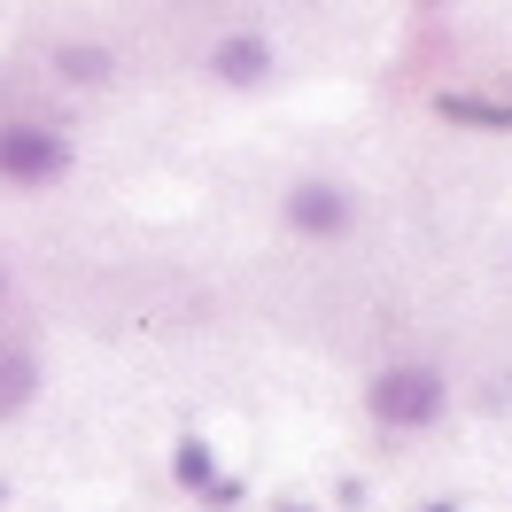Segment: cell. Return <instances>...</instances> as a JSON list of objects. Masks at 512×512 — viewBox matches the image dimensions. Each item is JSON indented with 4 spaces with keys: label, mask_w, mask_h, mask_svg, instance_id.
<instances>
[{
    "label": "cell",
    "mask_w": 512,
    "mask_h": 512,
    "mask_svg": "<svg viewBox=\"0 0 512 512\" xmlns=\"http://www.w3.org/2000/svg\"><path fill=\"white\" fill-rule=\"evenodd\" d=\"M0 505H8V481H0Z\"/></svg>",
    "instance_id": "11"
},
{
    "label": "cell",
    "mask_w": 512,
    "mask_h": 512,
    "mask_svg": "<svg viewBox=\"0 0 512 512\" xmlns=\"http://www.w3.org/2000/svg\"><path fill=\"white\" fill-rule=\"evenodd\" d=\"M288 225L311 233V241H334V233H350V194L326 187V179H303V187L288 194Z\"/></svg>",
    "instance_id": "3"
},
{
    "label": "cell",
    "mask_w": 512,
    "mask_h": 512,
    "mask_svg": "<svg viewBox=\"0 0 512 512\" xmlns=\"http://www.w3.org/2000/svg\"><path fill=\"white\" fill-rule=\"evenodd\" d=\"M450 125H481V132H512V94H443L435 101Z\"/></svg>",
    "instance_id": "6"
},
{
    "label": "cell",
    "mask_w": 512,
    "mask_h": 512,
    "mask_svg": "<svg viewBox=\"0 0 512 512\" xmlns=\"http://www.w3.org/2000/svg\"><path fill=\"white\" fill-rule=\"evenodd\" d=\"M450 404V388L435 365H388V373H373V388H365V412L381 419V427H435Z\"/></svg>",
    "instance_id": "1"
},
{
    "label": "cell",
    "mask_w": 512,
    "mask_h": 512,
    "mask_svg": "<svg viewBox=\"0 0 512 512\" xmlns=\"http://www.w3.org/2000/svg\"><path fill=\"white\" fill-rule=\"evenodd\" d=\"M171 474H179V489H218V458H210V443H202V435H179Z\"/></svg>",
    "instance_id": "7"
},
{
    "label": "cell",
    "mask_w": 512,
    "mask_h": 512,
    "mask_svg": "<svg viewBox=\"0 0 512 512\" xmlns=\"http://www.w3.org/2000/svg\"><path fill=\"white\" fill-rule=\"evenodd\" d=\"M55 70L70 86H101L109 78V47H55Z\"/></svg>",
    "instance_id": "8"
},
{
    "label": "cell",
    "mask_w": 512,
    "mask_h": 512,
    "mask_svg": "<svg viewBox=\"0 0 512 512\" xmlns=\"http://www.w3.org/2000/svg\"><path fill=\"white\" fill-rule=\"evenodd\" d=\"M419 512H458V505H419Z\"/></svg>",
    "instance_id": "9"
},
{
    "label": "cell",
    "mask_w": 512,
    "mask_h": 512,
    "mask_svg": "<svg viewBox=\"0 0 512 512\" xmlns=\"http://www.w3.org/2000/svg\"><path fill=\"white\" fill-rule=\"evenodd\" d=\"M32 396H39V365H32V350L0 342V419H16Z\"/></svg>",
    "instance_id": "5"
},
{
    "label": "cell",
    "mask_w": 512,
    "mask_h": 512,
    "mask_svg": "<svg viewBox=\"0 0 512 512\" xmlns=\"http://www.w3.org/2000/svg\"><path fill=\"white\" fill-rule=\"evenodd\" d=\"M272 70V39L264 32H233L218 39V55H210V78H225V86H256Z\"/></svg>",
    "instance_id": "4"
},
{
    "label": "cell",
    "mask_w": 512,
    "mask_h": 512,
    "mask_svg": "<svg viewBox=\"0 0 512 512\" xmlns=\"http://www.w3.org/2000/svg\"><path fill=\"white\" fill-rule=\"evenodd\" d=\"M70 171V140L55 125H0V179L16 187H55Z\"/></svg>",
    "instance_id": "2"
},
{
    "label": "cell",
    "mask_w": 512,
    "mask_h": 512,
    "mask_svg": "<svg viewBox=\"0 0 512 512\" xmlns=\"http://www.w3.org/2000/svg\"><path fill=\"white\" fill-rule=\"evenodd\" d=\"M280 512H311V505H280Z\"/></svg>",
    "instance_id": "10"
}]
</instances>
